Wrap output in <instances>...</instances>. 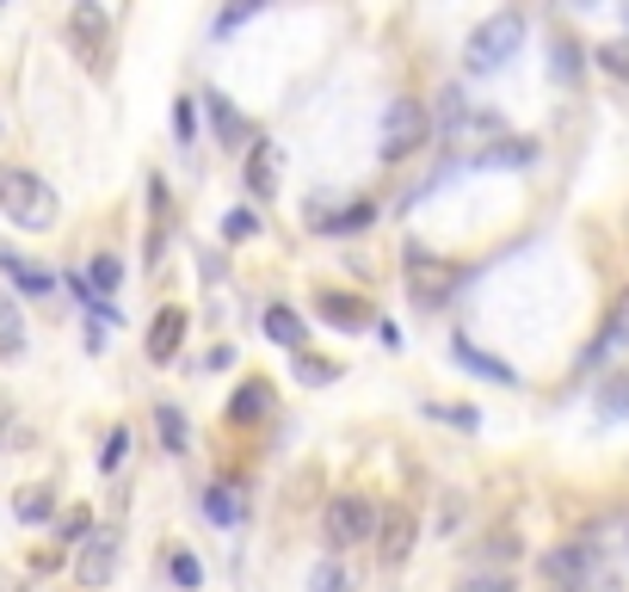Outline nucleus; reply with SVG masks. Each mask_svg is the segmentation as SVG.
<instances>
[{
  "label": "nucleus",
  "mask_w": 629,
  "mask_h": 592,
  "mask_svg": "<svg viewBox=\"0 0 629 592\" xmlns=\"http://www.w3.org/2000/svg\"><path fill=\"white\" fill-rule=\"evenodd\" d=\"M537 574H543L550 592H624L617 561L605 556V544H593V537L543 549V556H537Z\"/></svg>",
  "instance_id": "nucleus-1"
},
{
  "label": "nucleus",
  "mask_w": 629,
  "mask_h": 592,
  "mask_svg": "<svg viewBox=\"0 0 629 592\" xmlns=\"http://www.w3.org/2000/svg\"><path fill=\"white\" fill-rule=\"evenodd\" d=\"M56 186L49 179H37L32 167H19V161H0V217L13 222V229L25 234H44L56 229Z\"/></svg>",
  "instance_id": "nucleus-2"
},
{
  "label": "nucleus",
  "mask_w": 629,
  "mask_h": 592,
  "mask_svg": "<svg viewBox=\"0 0 629 592\" xmlns=\"http://www.w3.org/2000/svg\"><path fill=\"white\" fill-rule=\"evenodd\" d=\"M408 296H413V309H444L463 284H470V265L463 260H439V253H426V248H408Z\"/></svg>",
  "instance_id": "nucleus-3"
},
{
  "label": "nucleus",
  "mask_w": 629,
  "mask_h": 592,
  "mask_svg": "<svg viewBox=\"0 0 629 592\" xmlns=\"http://www.w3.org/2000/svg\"><path fill=\"white\" fill-rule=\"evenodd\" d=\"M519 50H525V19L519 13H494V19H482V25L470 32V44H463V68H470V75H500Z\"/></svg>",
  "instance_id": "nucleus-4"
},
{
  "label": "nucleus",
  "mask_w": 629,
  "mask_h": 592,
  "mask_svg": "<svg viewBox=\"0 0 629 592\" xmlns=\"http://www.w3.org/2000/svg\"><path fill=\"white\" fill-rule=\"evenodd\" d=\"M426 136H432V118H426L420 99H408V94L389 99V111H383V136H377L383 149H377V155H383V161H408L413 149H426Z\"/></svg>",
  "instance_id": "nucleus-5"
},
{
  "label": "nucleus",
  "mask_w": 629,
  "mask_h": 592,
  "mask_svg": "<svg viewBox=\"0 0 629 592\" xmlns=\"http://www.w3.org/2000/svg\"><path fill=\"white\" fill-rule=\"evenodd\" d=\"M371 530H377V506L364 494H333L328 513H321V537L333 544V556L352 544H371Z\"/></svg>",
  "instance_id": "nucleus-6"
},
{
  "label": "nucleus",
  "mask_w": 629,
  "mask_h": 592,
  "mask_svg": "<svg viewBox=\"0 0 629 592\" xmlns=\"http://www.w3.org/2000/svg\"><path fill=\"white\" fill-rule=\"evenodd\" d=\"M68 50H75L80 63L106 68V50H111V13L99 0H75L68 7Z\"/></svg>",
  "instance_id": "nucleus-7"
},
{
  "label": "nucleus",
  "mask_w": 629,
  "mask_h": 592,
  "mask_svg": "<svg viewBox=\"0 0 629 592\" xmlns=\"http://www.w3.org/2000/svg\"><path fill=\"white\" fill-rule=\"evenodd\" d=\"M413 544H420V513H413V506H383L377 530H371L377 561H383V568H401V561L413 556Z\"/></svg>",
  "instance_id": "nucleus-8"
},
{
  "label": "nucleus",
  "mask_w": 629,
  "mask_h": 592,
  "mask_svg": "<svg viewBox=\"0 0 629 592\" xmlns=\"http://www.w3.org/2000/svg\"><path fill=\"white\" fill-rule=\"evenodd\" d=\"M111 574H118V530H87V544H75V580L87 592L111 586Z\"/></svg>",
  "instance_id": "nucleus-9"
},
{
  "label": "nucleus",
  "mask_w": 629,
  "mask_h": 592,
  "mask_svg": "<svg viewBox=\"0 0 629 592\" xmlns=\"http://www.w3.org/2000/svg\"><path fill=\"white\" fill-rule=\"evenodd\" d=\"M186 328H191V315L179 309V303H167V309L148 321V364H174L179 346H186Z\"/></svg>",
  "instance_id": "nucleus-10"
},
{
  "label": "nucleus",
  "mask_w": 629,
  "mask_h": 592,
  "mask_svg": "<svg viewBox=\"0 0 629 592\" xmlns=\"http://www.w3.org/2000/svg\"><path fill=\"white\" fill-rule=\"evenodd\" d=\"M272 414V383L266 376H247L235 395H229V426H253Z\"/></svg>",
  "instance_id": "nucleus-11"
},
{
  "label": "nucleus",
  "mask_w": 629,
  "mask_h": 592,
  "mask_svg": "<svg viewBox=\"0 0 629 592\" xmlns=\"http://www.w3.org/2000/svg\"><path fill=\"white\" fill-rule=\"evenodd\" d=\"M314 315L328 321V328H371V309H364L358 296H346V290H321L314 296Z\"/></svg>",
  "instance_id": "nucleus-12"
},
{
  "label": "nucleus",
  "mask_w": 629,
  "mask_h": 592,
  "mask_svg": "<svg viewBox=\"0 0 629 592\" xmlns=\"http://www.w3.org/2000/svg\"><path fill=\"white\" fill-rule=\"evenodd\" d=\"M278 161H284L278 142H253L247 149V191L253 198H272V191H278Z\"/></svg>",
  "instance_id": "nucleus-13"
},
{
  "label": "nucleus",
  "mask_w": 629,
  "mask_h": 592,
  "mask_svg": "<svg viewBox=\"0 0 629 592\" xmlns=\"http://www.w3.org/2000/svg\"><path fill=\"white\" fill-rule=\"evenodd\" d=\"M531 161H537V142L500 136V142H488V149H475L470 167H531Z\"/></svg>",
  "instance_id": "nucleus-14"
},
{
  "label": "nucleus",
  "mask_w": 629,
  "mask_h": 592,
  "mask_svg": "<svg viewBox=\"0 0 629 592\" xmlns=\"http://www.w3.org/2000/svg\"><path fill=\"white\" fill-rule=\"evenodd\" d=\"M266 333L284 346V352H309V328H302V315L284 309V303H272V309H266Z\"/></svg>",
  "instance_id": "nucleus-15"
},
{
  "label": "nucleus",
  "mask_w": 629,
  "mask_h": 592,
  "mask_svg": "<svg viewBox=\"0 0 629 592\" xmlns=\"http://www.w3.org/2000/svg\"><path fill=\"white\" fill-rule=\"evenodd\" d=\"M0 359H25V315H19L13 290H0Z\"/></svg>",
  "instance_id": "nucleus-16"
},
{
  "label": "nucleus",
  "mask_w": 629,
  "mask_h": 592,
  "mask_svg": "<svg viewBox=\"0 0 629 592\" xmlns=\"http://www.w3.org/2000/svg\"><path fill=\"white\" fill-rule=\"evenodd\" d=\"M155 432H161V451H167V457H186L191 426H186V414H179L174 402H161V407H155Z\"/></svg>",
  "instance_id": "nucleus-17"
},
{
  "label": "nucleus",
  "mask_w": 629,
  "mask_h": 592,
  "mask_svg": "<svg viewBox=\"0 0 629 592\" xmlns=\"http://www.w3.org/2000/svg\"><path fill=\"white\" fill-rule=\"evenodd\" d=\"M13 513H19V525H49L56 518V487H19Z\"/></svg>",
  "instance_id": "nucleus-18"
},
{
  "label": "nucleus",
  "mask_w": 629,
  "mask_h": 592,
  "mask_svg": "<svg viewBox=\"0 0 629 592\" xmlns=\"http://www.w3.org/2000/svg\"><path fill=\"white\" fill-rule=\"evenodd\" d=\"M456 364H463V371H475V376H488V383H519V376L506 371L500 359H488V352H475L470 340H456V352H451Z\"/></svg>",
  "instance_id": "nucleus-19"
},
{
  "label": "nucleus",
  "mask_w": 629,
  "mask_h": 592,
  "mask_svg": "<svg viewBox=\"0 0 629 592\" xmlns=\"http://www.w3.org/2000/svg\"><path fill=\"white\" fill-rule=\"evenodd\" d=\"M205 106H210V124H217V136L229 142V149H235V142L247 136V118H241V111L229 106V99H222V94H205Z\"/></svg>",
  "instance_id": "nucleus-20"
},
{
  "label": "nucleus",
  "mask_w": 629,
  "mask_h": 592,
  "mask_svg": "<svg viewBox=\"0 0 629 592\" xmlns=\"http://www.w3.org/2000/svg\"><path fill=\"white\" fill-rule=\"evenodd\" d=\"M0 272H7L19 290H32V296H49V290H56V278H49V272H37V265L13 260V253H0Z\"/></svg>",
  "instance_id": "nucleus-21"
},
{
  "label": "nucleus",
  "mask_w": 629,
  "mask_h": 592,
  "mask_svg": "<svg viewBox=\"0 0 629 592\" xmlns=\"http://www.w3.org/2000/svg\"><path fill=\"white\" fill-rule=\"evenodd\" d=\"M451 592H519V580L506 574V568H470Z\"/></svg>",
  "instance_id": "nucleus-22"
},
{
  "label": "nucleus",
  "mask_w": 629,
  "mask_h": 592,
  "mask_svg": "<svg viewBox=\"0 0 629 592\" xmlns=\"http://www.w3.org/2000/svg\"><path fill=\"white\" fill-rule=\"evenodd\" d=\"M167 574H174V586L198 592V586H205V561L191 556V549H167Z\"/></svg>",
  "instance_id": "nucleus-23"
},
{
  "label": "nucleus",
  "mask_w": 629,
  "mask_h": 592,
  "mask_svg": "<svg viewBox=\"0 0 629 592\" xmlns=\"http://www.w3.org/2000/svg\"><path fill=\"white\" fill-rule=\"evenodd\" d=\"M519 556V530L512 525H494L488 537H482V568H494V561H512Z\"/></svg>",
  "instance_id": "nucleus-24"
},
{
  "label": "nucleus",
  "mask_w": 629,
  "mask_h": 592,
  "mask_svg": "<svg viewBox=\"0 0 629 592\" xmlns=\"http://www.w3.org/2000/svg\"><path fill=\"white\" fill-rule=\"evenodd\" d=\"M550 75L562 80V87H574V80H581V50L567 44V37H555V44H550Z\"/></svg>",
  "instance_id": "nucleus-25"
},
{
  "label": "nucleus",
  "mask_w": 629,
  "mask_h": 592,
  "mask_svg": "<svg viewBox=\"0 0 629 592\" xmlns=\"http://www.w3.org/2000/svg\"><path fill=\"white\" fill-rule=\"evenodd\" d=\"M309 592H352V580H346V568H340V561H314L309 568Z\"/></svg>",
  "instance_id": "nucleus-26"
},
{
  "label": "nucleus",
  "mask_w": 629,
  "mask_h": 592,
  "mask_svg": "<svg viewBox=\"0 0 629 592\" xmlns=\"http://www.w3.org/2000/svg\"><path fill=\"white\" fill-rule=\"evenodd\" d=\"M260 7H266V0H229V7L217 13V37H229L235 25H247V19L260 13Z\"/></svg>",
  "instance_id": "nucleus-27"
},
{
  "label": "nucleus",
  "mask_w": 629,
  "mask_h": 592,
  "mask_svg": "<svg viewBox=\"0 0 629 592\" xmlns=\"http://www.w3.org/2000/svg\"><path fill=\"white\" fill-rule=\"evenodd\" d=\"M297 383H340V364H333V359H309V352H297Z\"/></svg>",
  "instance_id": "nucleus-28"
},
{
  "label": "nucleus",
  "mask_w": 629,
  "mask_h": 592,
  "mask_svg": "<svg viewBox=\"0 0 629 592\" xmlns=\"http://www.w3.org/2000/svg\"><path fill=\"white\" fill-rule=\"evenodd\" d=\"M118 278H124V265L111 260V253H99V260H93V296H99V303L118 290Z\"/></svg>",
  "instance_id": "nucleus-29"
},
{
  "label": "nucleus",
  "mask_w": 629,
  "mask_h": 592,
  "mask_svg": "<svg viewBox=\"0 0 629 592\" xmlns=\"http://www.w3.org/2000/svg\"><path fill=\"white\" fill-rule=\"evenodd\" d=\"M205 513L217 518V525H235V518H241V500H229V487H210V494H205Z\"/></svg>",
  "instance_id": "nucleus-30"
},
{
  "label": "nucleus",
  "mask_w": 629,
  "mask_h": 592,
  "mask_svg": "<svg viewBox=\"0 0 629 592\" xmlns=\"http://www.w3.org/2000/svg\"><path fill=\"white\" fill-rule=\"evenodd\" d=\"M174 136H179V149H191V136H198V106H191V99L174 106Z\"/></svg>",
  "instance_id": "nucleus-31"
},
{
  "label": "nucleus",
  "mask_w": 629,
  "mask_h": 592,
  "mask_svg": "<svg viewBox=\"0 0 629 592\" xmlns=\"http://www.w3.org/2000/svg\"><path fill=\"white\" fill-rule=\"evenodd\" d=\"M598 68L617 80H629V44H598Z\"/></svg>",
  "instance_id": "nucleus-32"
},
{
  "label": "nucleus",
  "mask_w": 629,
  "mask_h": 592,
  "mask_svg": "<svg viewBox=\"0 0 629 592\" xmlns=\"http://www.w3.org/2000/svg\"><path fill=\"white\" fill-rule=\"evenodd\" d=\"M598 414H605V420H624V414H629V383H605V402H598Z\"/></svg>",
  "instance_id": "nucleus-33"
},
{
  "label": "nucleus",
  "mask_w": 629,
  "mask_h": 592,
  "mask_svg": "<svg viewBox=\"0 0 629 592\" xmlns=\"http://www.w3.org/2000/svg\"><path fill=\"white\" fill-rule=\"evenodd\" d=\"M605 333H611V346H629V290L611 303V321H605Z\"/></svg>",
  "instance_id": "nucleus-34"
},
{
  "label": "nucleus",
  "mask_w": 629,
  "mask_h": 592,
  "mask_svg": "<svg viewBox=\"0 0 629 592\" xmlns=\"http://www.w3.org/2000/svg\"><path fill=\"white\" fill-rule=\"evenodd\" d=\"M124 451H130V432L118 426V432L106 438V451H99V469H118V463H124Z\"/></svg>",
  "instance_id": "nucleus-35"
},
{
  "label": "nucleus",
  "mask_w": 629,
  "mask_h": 592,
  "mask_svg": "<svg viewBox=\"0 0 629 592\" xmlns=\"http://www.w3.org/2000/svg\"><path fill=\"white\" fill-rule=\"evenodd\" d=\"M222 234H229V241H247V234H253V210H229V217H222Z\"/></svg>",
  "instance_id": "nucleus-36"
},
{
  "label": "nucleus",
  "mask_w": 629,
  "mask_h": 592,
  "mask_svg": "<svg viewBox=\"0 0 629 592\" xmlns=\"http://www.w3.org/2000/svg\"><path fill=\"white\" fill-rule=\"evenodd\" d=\"M87 530H93V518H87V513H68V518H63V544H87Z\"/></svg>",
  "instance_id": "nucleus-37"
},
{
  "label": "nucleus",
  "mask_w": 629,
  "mask_h": 592,
  "mask_svg": "<svg viewBox=\"0 0 629 592\" xmlns=\"http://www.w3.org/2000/svg\"><path fill=\"white\" fill-rule=\"evenodd\" d=\"M426 414H439V420H451V426H475L470 407H432V402H426Z\"/></svg>",
  "instance_id": "nucleus-38"
},
{
  "label": "nucleus",
  "mask_w": 629,
  "mask_h": 592,
  "mask_svg": "<svg viewBox=\"0 0 629 592\" xmlns=\"http://www.w3.org/2000/svg\"><path fill=\"white\" fill-rule=\"evenodd\" d=\"M624 549H629V518H624Z\"/></svg>",
  "instance_id": "nucleus-39"
},
{
  "label": "nucleus",
  "mask_w": 629,
  "mask_h": 592,
  "mask_svg": "<svg viewBox=\"0 0 629 592\" xmlns=\"http://www.w3.org/2000/svg\"><path fill=\"white\" fill-rule=\"evenodd\" d=\"M624 25H629V0H624Z\"/></svg>",
  "instance_id": "nucleus-40"
}]
</instances>
